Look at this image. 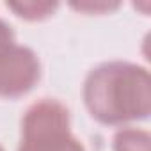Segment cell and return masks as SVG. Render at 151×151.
I'll return each mask as SVG.
<instances>
[{"label":"cell","mask_w":151,"mask_h":151,"mask_svg":"<svg viewBox=\"0 0 151 151\" xmlns=\"http://www.w3.org/2000/svg\"><path fill=\"white\" fill-rule=\"evenodd\" d=\"M84 103L91 117L107 126L144 121L151 112V80L144 66L110 60L89 71Z\"/></svg>","instance_id":"1"},{"label":"cell","mask_w":151,"mask_h":151,"mask_svg":"<svg viewBox=\"0 0 151 151\" xmlns=\"http://www.w3.org/2000/svg\"><path fill=\"white\" fill-rule=\"evenodd\" d=\"M18 151H86V147L71 133L68 107L59 100L43 98L23 114Z\"/></svg>","instance_id":"2"},{"label":"cell","mask_w":151,"mask_h":151,"mask_svg":"<svg viewBox=\"0 0 151 151\" xmlns=\"http://www.w3.org/2000/svg\"><path fill=\"white\" fill-rule=\"evenodd\" d=\"M39 78L41 62L29 46L14 43L0 52V98H22L34 89Z\"/></svg>","instance_id":"3"},{"label":"cell","mask_w":151,"mask_h":151,"mask_svg":"<svg viewBox=\"0 0 151 151\" xmlns=\"http://www.w3.org/2000/svg\"><path fill=\"white\" fill-rule=\"evenodd\" d=\"M114 151H151V137L140 128H121L112 137Z\"/></svg>","instance_id":"4"},{"label":"cell","mask_w":151,"mask_h":151,"mask_svg":"<svg viewBox=\"0 0 151 151\" xmlns=\"http://www.w3.org/2000/svg\"><path fill=\"white\" fill-rule=\"evenodd\" d=\"M7 9H11L18 18L27 20V22H41L50 18L59 4L57 2H37V0H30V2H7Z\"/></svg>","instance_id":"5"},{"label":"cell","mask_w":151,"mask_h":151,"mask_svg":"<svg viewBox=\"0 0 151 151\" xmlns=\"http://www.w3.org/2000/svg\"><path fill=\"white\" fill-rule=\"evenodd\" d=\"M16 41H14V32H13L11 25L0 18V52L6 50V48H9Z\"/></svg>","instance_id":"6"},{"label":"cell","mask_w":151,"mask_h":151,"mask_svg":"<svg viewBox=\"0 0 151 151\" xmlns=\"http://www.w3.org/2000/svg\"><path fill=\"white\" fill-rule=\"evenodd\" d=\"M73 7L75 9H78V11H89V13H101V11H112V9H117L119 7V4H105V2H101V4H93V2H86V4H73Z\"/></svg>","instance_id":"7"},{"label":"cell","mask_w":151,"mask_h":151,"mask_svg":"<svg viewBox=\"0 0 151 151\" xmlns=\"http://www.w3.org/2000/svg\"><path fill=\"white\" fill-rule=\"evenodd\" d=\"M0 151H4V147H2V146H0Z\"/></svg>","instance_id":"8"}]
</instances>
